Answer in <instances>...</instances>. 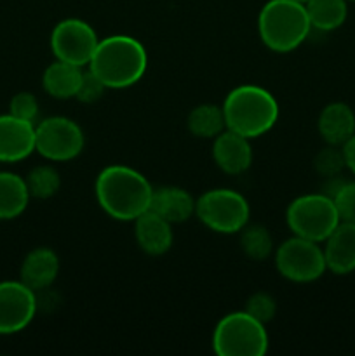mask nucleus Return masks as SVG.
Returning <instances> with one entry per match:
<instances>
[{"label": "nucleus", "instance_id": "nucleus-1", "mask_svg": "<svg viewBox=\"0 0 355 356\" xmlns=\"http://www.w3.org/2000/svg\"><path fill=\"white\" fill-rule=\"evenodd\" d=\"M94 193L104 214L115 221H134L150 209L153 186L127 165H108L97 174Z\"/></svg>", "mask_w": 355, "mask_h": 356}, {"label": "nucleus", "instance_id": "nucleus-2", "mask_svg": "<svg viewBox=\"0 0 355 356\" xmlns=\"http://www.w3.org/2000/svg\"><path fill=\"white\" fill-rule=\"evenodd\" d=\"M87 68L108 89H125L143 79L148 68V54L134 37L110 35L100 40Z\"/></svg>", "mask_w": 355, "mask_h": 356}, {"label": "nucleus", "instance_id": "nucleus-3", "mask_svg": "<svg viewBox=\"0 0 355 356\" xmlns=\"http://www.w3.org/2000/svg\"><path fill=\"white\" fill-rule=\"evenodd\" d=\"M228 131L247 139L271 131L278 120V103L271 92L260 86H239L226 94L221 104Z\"/></svg>", "mask_w": 355, "mask_h": 356}, {"label": "nucleus", "instance_id": "nucleus-4", "mask_svg": "<svg viewBox=\"0 0 355 356\" xmlns=\"http://www.w3.org/2000/svg\"><path fill=\"white\" fill-rule=\"evenodd\" d=\"M312 31L305 3L296 0H268L258 16V33L270 51L291 52Z\"/></svg>", "mask_w": 355, "mask_h": 356}, {"label": "nucleus", "instance_id": "nucleus-5", "mask_svg": "<svg viewBox=\"0 0 355 356\" xmlns=\"http://www.w3.org/2000/svg\"><path fill=\"white\" fill-rule=\"evenodd\" d=\"M268 332L247 312L228 313L212 332V350L218 356H263L268 351Z\"/></svg>", "mask_w": 355, "mask_h": 356}, {"label": "nucleus", "instance_id": "nucleus-6", "mask_svg": "<svg viewBox=\"0 0 355 356\" xmlns=\"http://www.w3.org/2000/svg\"><path fill=\"white\" fill-rule=\"evenodd\" d=\"M195 216L211 232L233 235L249 225L251 207L247 198L239 191L230 188H214L197 198Z\"/></svg>", "mask_w": 355, "mask_h": 356}, {"label": "nucleus", "instance_id": "nucleus-7", "mask_svg": "<svg viewBox=\"0 0 355 356\" xmlns=\"http://www.w3.org/2000/svg\"><path fill=\"white\" fill-rule=\"evenodd\" d=\"M285 222L292 235L324 243L341 219L333 198L320 191L294 198L285 211Z\"/></svg>", "mask_w": 355, "mask_h": 356}, {"label": "nucleus", "instance_id": "nucleus-8", "mask_svg": "<svg viewBox=\"0 0 355 356\" xmlns=\"http://www.w3.org/2000/svg\"><path fill=\"white\" fill-rule=\"evenodd\" d=\"M275 268L282 278L294 284H312L327 271L320 243L292 235L275 250Z\"/></svg>", "mask_w": 355, "mask_h": 356}, {"label": "nucleus", "instance_id": "nucleus-9", "mask_svg": "<svg viewBox=\"0 0 355 356\" xmlns=\"http://www.w3.org/2000/svg\"><path fill=\"white\" fill-rule=\"evenodd\" d=\"M86 136L68 117H49L35 124V152L51 162H70L82 153Z\"/></svg>", "mask_w": 355, "mask_h": 356}, {"label": "nucleus", "instance_id": "nucleus-10", "mask_svg": "<svg viewBox=\"0 0 355 356\" xmlns=\"http://www.w3.org/2000/svg\"><path fill=\"white\" fill-rule=\"evenodd\" d=\"M100 38L96 30L79 17L59 21L51 33V51L59 61L86 68L93 59Z\"/></svg>", "mask_w": 355, "mask_h": 356}, {"label": "nucleus", "instance_id": "nucleus-11", "mask_svg": "<svg viewBox=\"0 0 355 356\" xmlns=\"http://www.w3.org/2000/svg\"><path fill=\"white\" fill-rule=\"evenodd\" d=\"M38 309L37 292L21 280L0 282V336L26 329Z\"/></svg>", "mask_w": 355, "mask_h": 356}, {"label": "nucleus", "instance_id": "nucleus-12", "mask_svg": "<svg viewBox=\"0 0 355 356\" xmlns=\"http://www.w3.org/2000/svg\"><path fill=\"white\" fill-rule=\"evenodd\" d=\"M35 152V124L0 115V162L16 163Z\"/></svg>", "mask_w": 355, "mask_h": 356}, {"label": "nucleus", "instance_id": "nucleus-13", "mask_svg": "<svg viewBox=\"0 0 355 356\" xmlns=\"http://www.w3.org/2000/svg\"><path fill=\"white\" fill-rule=\"evenodd\" d=\"M212 160L219 170L230 176L246 172L253 163L251 139L225 129L221 134L216 136L212 143Z\"/></svg>", "mask_w": 355, "mask_h": 356}, {"label": "nucleus", "instance_id": "nucleus-14", "mask_svg": "<svg viewBox=\"0 0 355 356\" xmlns=\"http://www.w3.org/2000/svg\"><path fill=\"white\" fill-rule=\"evenodd\" d=\"M324 256L327 271L334 275H350L355 271V222H345L324 240Z\"/></svg>", "mask_w": 355, "mask_h": 356}, {"label": "nucleus", "instance_id": "nucleus-15", "mask_svg": "<svg viewBox=\"0 0 355 356\" xmlns=\"http://www.w3.org/2000/svg\"><path fill=\"white\" fill-rule=\"evenodd\" d=\"M134 238L148 256H164L173 247V225L153 211L143 212L134 221Z\"/></svg>", "mask_w": 355, "mask_h": 356}, {"label": "nucleus", "instance_id": "nucleus-16", "mask_svg": "<svg viewBox=\"0 0 355 356\" xmlns=\"http://www.w3.org/2000/svg\"><path fill=\"white\" fill-rule=\"evenodd\" d=\"M59 275V257L49 247H37L24 256L19 280L35 292L45 291Z\"/></svg>", "mask_w": 355, "mask_h": 356}, {"label": "nucleus", "instance_id": "nucleus-17", "mask_svg": "<svg viewBox=\"0 0 355 356\" xmlns=\"http://www.w3.org/2000/svg\"><path fill=\"white\" fill-rule=\"evenodd\" d=\"M317 129L326 145L343 146L355 134L354 110L341 101L326 104L317 120Z\"/></svg>", "mask_w": 355, "mask_h": 356}, {"label": "nucleus", "instance_id": "nucleus-18", "mask_svg": "<svg viewBox=\"0 0 355 356\" xmlns=\"http://www.w3.org/2000/svg\"><path fill=\"white\" fill-rule=\"evenodd\" d=\"M195 202L197 200L183 188L164 186L153 190L150 211L159 214L171 225H181L195 214Z\"/></svg>", "mask_w": 355, "mask_h": 356}, {"label": "nucleus", "instance_id": "nucleus-19", "mask_svg": "<svg viewBox=\"0 0 355 356\" xmlns=\"http://www.w3.org/2000/svg\"><path fill=\"white\" fill-rule=\"evenodd\" d=\"M82 73L84 68L56 59L44 70L42 87L49 96L56 97V99H72L79 90Z\"/></svg>", "mask_w": 355, "mask_h": 356}, {"label": "nucleus", "instance_id": "nucleus-20", "mask_svg": "<svg viewBox=\"0 0 355 356\" xmlns=\"http://www.w3.org/2000/svg\"><path fill=\"white\" fill-rule=\"evenodd\" d=\"M26 181L14 172H0V221L16 219L30 202Z\"/></svg>", "mask_w": 355, "mask_h": 356}, {"label": "nucleus", "instance_id": "nucleus-21", "mask_svg": "<svg viewBox=\"0 0 355 356\" xmlns=\"http://www.w3.org/2000/svg\"><path fill=\"white\" fill-rule=\"evenodd\" d=\"M305 9L312 30L333 31L347 21L348 0H308Z\"/></svg>", "mask_w": 355, "mask_h": 356}, {"label": "nucleus", "instance_id": "nucleus-22", "mask_svg": "<svg viewBox=\"0 0 355 356\" xmlns=\"http://www.w3.org/2000/svg\"><path fill=\"white\" fill-rule=\"evenodd\" d=\"M187 127L195 138L214 139L226 129L223 108L211 103L198 104L188 115Z\"/></svg>", "mask_w": 355, "mask_h": 356}, {"label": "nucleus", "instance_id": "nucleus-23", "mask_svg": "<svg viewBox=\"0 0 355 356\" xmlns=\"http://www.w3.org/2000/svg\"><path fill=\"white\" fill-rule=\"evenodd\" d=\"M240 249L249 259L265 261L274 254V238L261 225H246L240 229Z\"/></svg>", "mask_w": 355, "mask_h": 356}, {"label": "nucleus", "instance_id": "nucleus-24", "mask_svg": "<svg viewBox=\"0 0 355 356\" xmlns=\"http://www.w3.org/2000/svg\"><path fill=\"white\" fill-rule=\"evenodd\" d=\"M28 193L31 198L38 200H47L52 198L61 188V177L59 172L52 165H37L26 174Z\"/></svg>", "mask_w": 355, "mask_h": 356}, {"label": "nucleus", "instance_id": "nucleus-25", "mask_svg": "<svg viewBox=\"0 0 355 356\" xmlns=\"http://www.w3.org/2000/svg\"><path fill=\"white\" fill-rule=\"evenodd\" d=\"M313 167H315V170L322 177L340 176L341 170L347 169L343 148H341V146L327 145L326 148H322L315 155V159H313Z\"/></svg>", "mask_w": 355, "mask_h": 356}, {"label": "nucleus", "instance_id": "nucleus-26", "mask_svg": "<svg viewBox=\"0 0 355 356\" xmlns=\"http://www.w3.org/2000/svg\"><path fill=\"white\" fill-rule=\"evenodd\" d=\"M244 312H247L253 318H256L258 322L267 325L268 322H271L275 318L277 302H275V299L268 292H256V294H253L247 299Z\"/></svg>", "mask_w": 355, "mask_h": 356}, {"label": "nucleus", "instance_id": "nucleus-27", "mask_svg": "<svg viewBox=\"0 0 355 356\" xmlns=\"http://www.w3.org/2000/svg\"><path fill=\"white\" fill-rule=\"evenodd\" d=\"M338 216L345 222H355V181H343L333 197Z\"/></svg>", "mask_w": 355, "mask_h": 356}, {"label": "nucleus", "instance_id": "nucleus-28", "mask_svg": "<svg viewBox=\"0 0 355 356\" xmlns=\"http://www.w3.org/2000/svg\"><path fill=\"white\" fill-rule=\"evenodd\" d=\"M38 101L31 92H17L14 94L9 103V113L21 120L37 124L38 117Z\"/></svg>", "mask_w": 355, "mask_h": 356}, {"label": "nucleus", "instance_id": "nucleus-29", "mask_svg": "<svg viewBox=\"0 0 355 356\" xmlns=\"http://www.w3.org/2000/svg\"><path fill=\"white\" fill-rule=\"evenodd\" d=\"M108 87L101 82L100 76L94 75L89 68L82 73V80H80V86L79 90L75 94V99H79L80 103L84 104H90V103H96L103 97L104 90Z\"/></svg>", "mask_w": 355, "mask_h": 356}, {"label": "nucleus", "instance_id": "nucleus-30", "mask_svg": "<svg viewBox=\"0 0 355 356\" xmlns=\"http://www.w3.org/2000/svg\"><path fill=\"white\" fill-rule=\"evenodd\" d=\"M343 155H345V163H347V169L350 170L355 176V134L345 143L343 146Z\"/></svg>", "mask_w": 355, "mask_h": 356}, {"label": "nucleus", "instance_id": "nucleus-31", "mask_svg": "<svg viewBox=\"0 0 355 356\" xmlns=\"http://www.w3.org/2000/svg\"><path fill=\"white\" fill-rule=\"evenodd\" d=\"M296 2H301V3H305V2H308V0H296Z\"/></svg>", "mask_w": 355, "mask_h": 356}, {"label": "nucleus", "instance_id": "nucleus-32", "mask_svg": "<svg viewBox=\"0 0 355 356\" xmlns=\"http://www.w3.org/2000/svg\"><path fill=\"white\" fill-rule=\"evenodd\" d=\"M348 2H355V0H348Z\"/></svg>", "mask_w": 355, "mask_h": 356}]
</instances>
